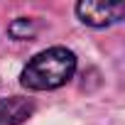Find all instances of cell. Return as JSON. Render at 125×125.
I'll return each mask as SVG.
<instances>
[{
	"instance_id": "1",
	"label": "cell",
	"mask_w": 125,
	"mask_h": 125,
	"mask_svg": "<svg viewBox=\"0 0 125 125\" xmlns=\"http://www.w3.org/2000/svg\"><path fill=\"white\" fill-rule=\"evenodd\" d=\"M74 74H76V54L66 47H49L34 54L25 64L20 83L27 91H54L69 83Z\"/></svg>"
},
{
	"instance_id": "2",
	"label": "cell",
	"mask_w": 125,
	"mask_h": 125,
	"mask_svg": "<svg viewBox=\"0 0 125 125\" xmlns=\"http://www.w3.org/2000/svg\"><path fill=\"white\" fill-rule=\"evenodd\" d=\"M76 15L88 27H110L125 17V3H98L83 0L76 5Z\"/></svg>"
},
{
	"instance_id": "3",
	"label": "cell",
	"mask_w": 125,
	"mask_h": 125,
	"mask_svg": "<svg viewBox=\"0 0 125 125\" xmlns=\"http://www.w3.org/2000/svg\"><path fill=\"white\" fill-rule=\"evenodd\" d=\"M34 105L27 98H0V125H20L32 115Z\"/></svg>"
},
{
	"instance_id": "4",
	"label": "cell",
	"mask_w": 125,
	"mask_h": 125,
	"mask_svg": "<svg viewBox=\"0 0 125 125\" xmlns=\"http://www.w3.org/2000/svg\"><path fill=\"white\" fill-rule=\"evenodd\" d=\"M8 34L12 37V39H32L34 34H37V27H34V20H30V17H17L15 22H10V27H8Z\"/></svg>"
}]
</instances>
